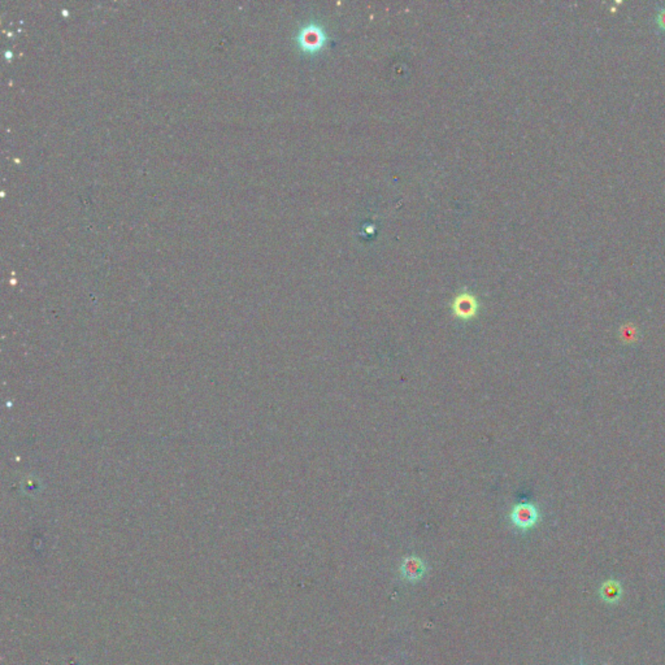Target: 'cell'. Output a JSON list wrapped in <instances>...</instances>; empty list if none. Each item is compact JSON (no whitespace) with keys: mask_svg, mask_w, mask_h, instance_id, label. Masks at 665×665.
<instances>
[{"mask_svg":"<svg viewBox=\"0 0 665 665\" xmlns=\"http://www.w3.org/2000/svg\"><path fill=\"white\" fill-rule=\"evenodd\" d=\"M451 310L455 319L460 320L462 322L472 321L479 316V298L469 290L464 289L453 298Z\"/></svg>","mask_w":665,"mask_h":665,"instance_id":"cell-1","label":"cell"},{"mask_svg":"<svg viewBox=\"0 0 665 665\" xmlns=\"http://www.w3.org/2000/svg\"><path fill=\"white\" fill-rule=\"evenodd\" d=\"M541 519L540 508L533 503L514 505L509 512V520L521 532L533 529Z\"/></svg>","mask_w":665,"mask_h":665,"instance_id":"cell-2","label":"cell"},{"mask_svg":"<svg viewBox=\"0 0 665 665\" xmlns=\"http://www.w3.org/2000/svg\"><path fill=\"white\" fill-rule=\"evenodd\" d=\"M328 36L325 29L319 22H310L301 29L298 34V43L304 51L315 53L327 43Z\"/></svg>","mask_w":665,"mask_h":665,"instance_id":"cell-3","label":"cell"},{"mask_svg":"<svg viewBox=\"0 0 665 665\" xmlns=\"http://www.w3.org/2000/svg\"><path fill=\"white\" fill-rule=\"evenodd\" d=\"M657 24L661 27V29H664L665 30V11L660 12V15H659V18H657Z\"/></svg>","mask_w":665,"mask_h":665,"instance_id":"cell-6","label":"cell"},{"mask_svg":"<svg viewBox=\"0 0 665 665\" xmlns=\"http://www.w3.org/2000/svg\"><path fill=\"white\" fill-rule=\"evenodd\" d=\"M400 573L407 581H411V582L418 581L425 576V561L417 556H407L402 561Z\"/></svg>","mask_w":665,"mask_h":665,"instance_id":"cell-4","label":"cell"},{"mask_svg":"<svg viewBox=\"0 0 665 665\" xmlns=\"http://www.w3.org/2000/svg\"><path fill=\"white\" fill-rule=\"evenodd\" d=\"M601 596L607 603H615L620 599L621 586L617 581H607L601 590Z\"/></svg>","mask_w":665,"mask_h":665,"instance_id":"cell-5","label":"cell"}]
</instances>
